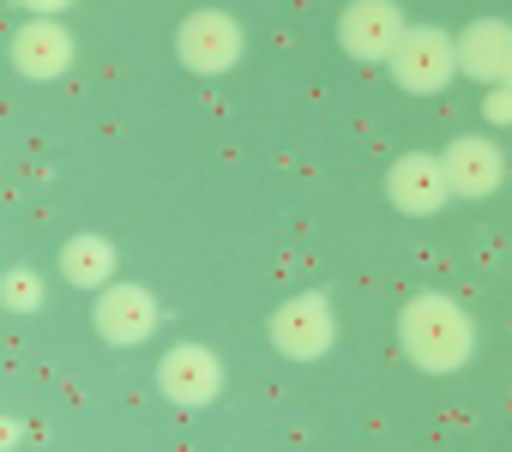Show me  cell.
I'll return each instance as SVG.
<instances>
[{"instance_id": "obj_7", "label": "cell", "mask_w": 512, "mask_h": 452, "mask_svg": "<svg viewBox=\"0 0 512 452\" xmlns=\"http://www.w3.org/2000/svg\"><path fill=\"white\" fill-rule=\"evenodd\" d=\"M157 386H163L169 404L199 410V404L217 398V386H223V362H217L205 344H175V350L157 362Z\"/></svg>"}, {"instance_id": "obj_14", "label": "cell", "mask_w": 512, "mask_h": 452, "mask_svg": "<svg viewBox=\"0 0 512 452\" xmlns=\"http://www.w3.org/2000/svg\"><path fill=\"white\" fill-rule=\"evenodd\" d=\"M488 115H494V121H512V91H494V97H488Z\"/></svg>"}, {"instance_id": "obj_8", "label": "cell", "mask_w": 512, "mask_h": 452, "mask_svg": "<svg viewBox=\"0 0 512 452\" xmlns=\"http://www.w3.org/2000/svg\"><path fill=\"white\" fill-rule=\"evenodd\" d=\"M91 326L109 344H145L157 332V296L145 284H103V296L91 308Z\"/></svg>"}, {"instance_id": "obj_17", "label": "cell", "mask_w": 512, "mask_h": 452, "mask_svg": "<svg viewBox=\"0 0 512 452\" xmlns=\"http://www.w3.org/2000/svg\"><path fill=\"white\" fill-rule=\"evenodd\" d=\"M506 91H512V73H506Z\"/></svg>"}, {"instance_id": "obj_1", "label": "cell", "mask_w": 512, "mask_h": 452, "mask_svg": "<svg viewBox=\"0 0 512 452\" xmlns=\"http://www.w3.org/2000/svg\"><path fill=\"white\" fill-rule=\"evenodd\" d=\"M398 344L404 356L422 368V374H452L470 362V314L452 302V296H416L404 314H398Z\"/></svg>"}, {"instance_id": "obj_10", "label": "cell", "mask_w": 512, "mask_h": 452, "mask_svg": "<svg viewBox=\"0 0 512 452\" xmlns=\"http://www.w3.org/2000/svg\"><path fill=\"white\" fill-rule=\"evenodd\" d=\"M67 61H73V37L55 19H31L13 31V67L25 79H55V73H67Z\"/></svg>"}, {"instance_id": "obj_15", "label": "cell", "mask_w": 512, "mask_h": 452, "mask_svg": "<svg viewBox=\"0 0 512 452\" xmlns=\"http://www.w3.org/2000/svg\"><path fill=\"white\" fill-rule=\"evenodd\" d=\"M19 434H25V428H19L13 416H0V452H7V446H19Z\"/></svg>"}, {"instance_id": "obj_2", "label": "cell", "mask_w": 512, "mask_h": 452, "mask_svg": "<svg viewBox=\"0 0 512 452\" xmlns=\"http://www.w3.org/2000/svg\"><path fill=\"white\" fill-rule=\"evenodd\" d=\"M404 13L392 0H350L344 19H338V43L350 61H392V49L404 43Z\"/></svg>"}, {"instance_id": "obj_6", "label": "cell", "mask_w": 512, "mask_h": 452, "mask_svg": "<svg viewBox=\"0 0 512 452\" xmlns=\"http://www.w3.org/2000/svg\"><path fill=\"white\" fill-rule=\"evenodd\" d=\"M386 199H392L404 217H434V211L452 199L446 163H440V157H428V151H404V157L386 169Z\"/></svg>"}, {"instance_id": "obj_5", "label": "cell", "mask_w": 512, "mask_h": 452, "mask_svg": "<svg viewBox=\"0 0 512 452\" xmlns=\"http://www.w3.org/2000/svg\"><path fill=\"white\" fill-rule=\"evenodd\" d=\"M332 338H338V326H332V302H326L320 290H308V296H296V302H284V308L272 314V344H278L284 356H296V362L326 356Z\"/></svg>"}, {"instance_id": "obj_3", "label": "cell", "mask_w": 512, "mask_h": 452, "mask_svg": "<svg viewBox=\"0 0 512 452\" xmlns=\"http://www.w3.org/2000/svg\"><path fill=\"white\" fill-rule=\"evenodd\" d=\"M458 67V43L440 31V25H416L404 31V43L392 49V79L404 91H440Z\"/></svg>"}, {"instance_id": "obj_4", "label": "cell", "mask_w": 512, "mask_h": 452, "mask_svg": "<svg viewBox=\"0 0 512 452\" xmlns=\"http://www.w3.org/2000/svg\"><path fill=\"white\" fill-rule=\"evenodd\" d=\"M175 55L193 67V73H229L241 61V25L229 13H187L181 31H175Z\"/></svg>"}, {"instance_id": "obj_11", "label": "cell", "mask_w": 512, "mask_h": 452, "mask_svg": "<svg viewBox=\"0 0 512 452\" xmlns=\"http://www.w3.org/2000/svg\"><path fill=\"white\" fill-rule=\"evenodd\" d=\"M452 43H458V67H464L470 79H506V73H512V25H500V19H470Z\"/></svg>"}, {"instance_id": "obj_16", "label": "cell", "mask_w": 512, "mask_h": 452, "mask_svg": "<svg viewBox=\"0 0 512 452\" xmlns=\"http://www.w3.org/2000/svg\"><path fill=\"white\" fill-rule=\"evenodd\" d=\"M25 7H31V13L43 19V13H61V7H67V0H25Z\"/></svg>"}, {"instance_id": "obj_12", "label": "cell", "mask_w": 512, "mask_h": 452, "mask_svg": "<svg viewBox=\"0 0 512 452\" xmlns=\"http://www.w3.org/2000/svg\"><path fill=\"white\" fill-rule=\"evenodd\" d=\"M61 278L67 284H79V290H103L109 278H115V248L103 242V236H73L67 248H61Z\"/></svg>"}, {"instance_id": "obj_13", "label": "cell", "mask_w": 512, "mask_h": 452, "mask_svg": "<svg viewBox=\"0 0 512 452\" xmlns=\"http://www.w3.org/2000/svg\"><path fill=\"white\" fill-rule=\"evenodd\" d=\"M0 302L19 308V314L43 308V284H37V272H7V278H0Z\"/></svg>"}, {"instance_id": "obj_9", "label": "cell", "mask_w": 512, "mask_h": 452, "mask_svg": "<svg viewBox=\"0 0 512 452\" xmlns=\"http://www.w3.org/2000/svg\"><path fill=\"white\" fill-rule=\"evenodd\" d=\"M440 163H446L452 193H464V199H488V193L506 181V157H500V145L482 139V133H458Z\"/></svg>"}]
</instances>
